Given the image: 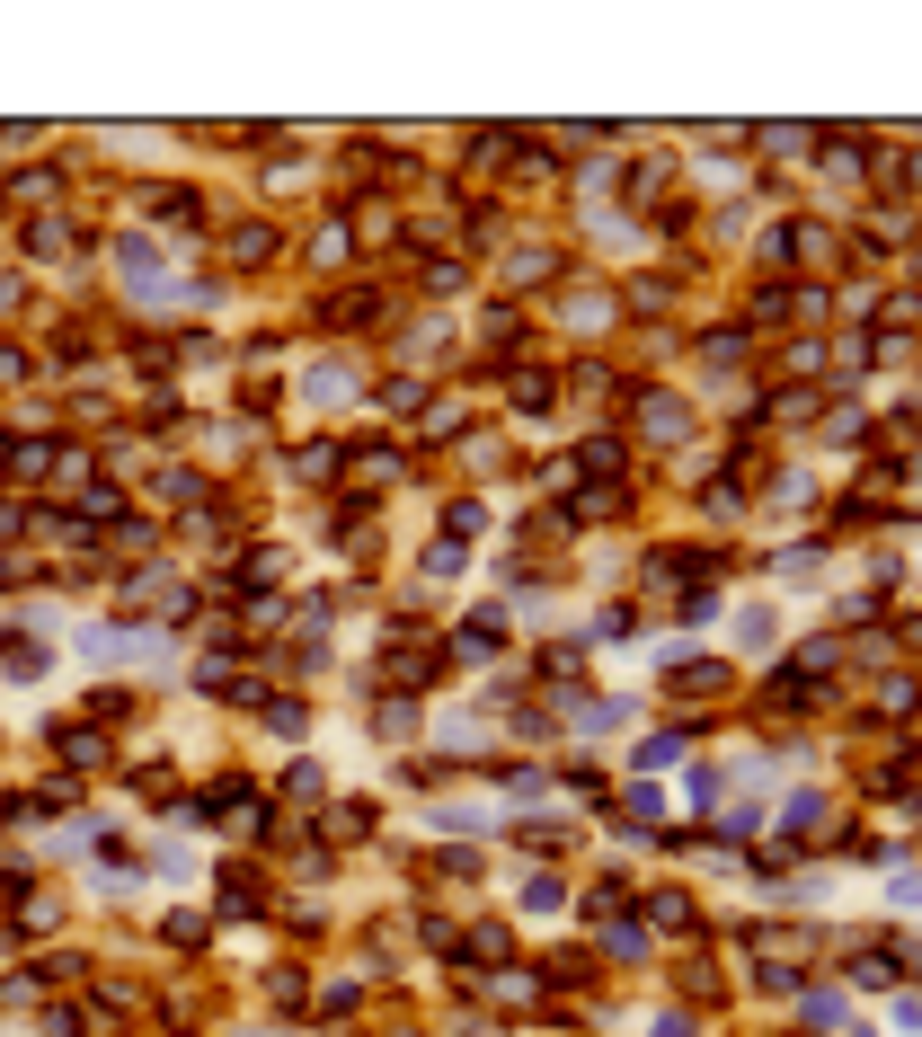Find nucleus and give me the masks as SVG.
Masks as SVG:
<instances>
[{"instance_id": "f257e3e1", "label": "nucleus", "mask_w": 922, "mask_h": 1037, "mask_svg": "<svg viewBox=\"0 0 922 1037\" xmlns=\"http://www.w3.org/2000/svg\"><path fill=\"white\" fill-rule=\"evenodd\" d=\"M887 896H896V905H922V869H905V878H896Z\"/></svg>"}]
</instances>
